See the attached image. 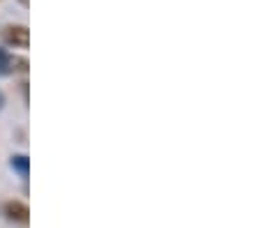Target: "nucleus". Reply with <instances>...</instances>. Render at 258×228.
Returning a JSON list of instances; mask_svg holds the SVG:
<instances>
[{"label":"nucleus","mask_w":258,"mask_h":228,"mask_svg":"<svg viewBox=\"0 0 258 228\" xmlns=\"http://www.w3.org/2000/svg\"><path fill=\"white\" fill-rule=\"evenodd\" d=\"M0 37H3L5 44L14 46V49H28V44H30V30H28L26 26H3Z\"/></svg>","instance_id":"obj_1"},{"label":"nucleus","mask_w":258,"mask_h":228,"mask_svg":"<svg viewBox=\"0 0 258 228\" xmlns=\"http://www.w3.org/2000/svg\"><path fill=\"white\" fill-rule=\"evenodd\" d=\"M0 214L7 221H14V223H28V219H30V210L21 201H5L0 205Z\"/></svg>","instance_id":"obj_2"},{"label":"nucleus","mask_w":258,"mask_h":228,"mask_svg":"<svg viewBox=\"0 0 258 228\" xmlns=\"http://www.w3.org/2000/svg\"><path fill=\"white\" fill-rule=\"evenodd\" d=\"M10 166L16 171V173H21L23 178L28 175V171H30V159L26 157V155H14L10 162Z\"/></svg>","instance_id":"obj_3"},{"label":"nucleus","mask_w":258,"mask_h":228,"mask_svg":"<svg viewBox=\"0 0 258 228\" xmlns=\"http://www.w3.org/2000/svg\"><path fill=\"white\" fill-rule=\"evenodd\" d=\"M10 65H12V55H7L5 51L0 49V71H7Z\"/></svg>","instance_id":"obj_4"},{"label":"nucleus","mask_w":258,"mask_h":228,"mask_svg":"<svg viewBox=\"0 0 258 228\" xmlns=\"http://www.w3.org/2000/svg\"><path fill=\"white\" fill-rule=\"evenodd\" d=\"M21 5H26V7H28V0H21Z\"/></svg>","instance_id":"obj_5"}]
</instances>
